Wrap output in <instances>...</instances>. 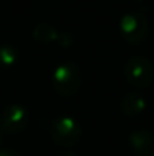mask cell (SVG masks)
<instances>
[{
  "mask_svg": "<svg viewBox=\"0 0 154 156\" xmlns=\"http://www.w3.org/2000/svg\"><path fill=\"white\" fill-rule=\"evenodd\" d=\"M52 85L60 96H74L82 85V71L75 62H63L53 70Z\"/></svg>",
  "mask_w": 154,
  "mask_h": 156,
  "instance_id": "6da1fadb",
  "label": "cell"
},
{
  "mask_svg": "<svg viewBox=\"0 0 154 156\" xmlns=\"http://www.w3.org/2000/svg\"><path fill=\"white\" fill-rule=\"evenodd\" d=\"M52 140L60 147H74L79 143L82 127L74 116L62 115L56 118L51 127Z\"/></svg>",
  "mask_w": 154,
  "mask_h": 156,
  "instance_id": "7a4b0ae2",
  "label": "cell"
},
{
  "mask_svg": "<svg viewBox=\"0 0 154 156\" xmlns=\"http://www.w3.org/2000/svg\"><path fill=\"white\" fill-rule=\"evenodd\" d=\"M124 77L135 88H147L154 78V67L150 59L132 56L124 65Z\"/></svg>",
  "mask_w": 154,
  "mask_h": 156,
  "instance_id": "3957f363",
  "label": "cell"
},
{
  "mask_svg": "<svg viewBox=\"0 0 154 156\" xmlns=\"http://www.w3.org/2000/svg\"><path fill=\"white\" fill-rule=\"evenodd\" d=\"M149 23L143 12H127L120 19V33L128 44L138 45L146 38Z\"/></svg>",
  "mask_w": 154,
  "mask_h": 156,
  "instance_id": "277c9868",
  "label": "cell"
},
{
  "mask_svg": "<svg viewBox=\"0 0 154 156\" xmlns=\"http://www.w3.org/2000/svg\"><path fill=\"white\" fill-rule=\"evenodd\" d=\"M29 125V112L22 104L4 107L0 115V130L7 134H18Z\"/></svg>",
  "mask_w": 154,
  "mask_h": 156,
  "instance_id": "5b68a950",
  "label": "cell"
},
{
  "mask_svg": "<svg viewBox=\"0 0 154 156\" xmlns=\"http://www.w3.org/2000/svg\"><path fill=\"white\" fill-rule=\"evenodd\" d=\"M128 143L134 154L138 156H146L152 154L154 148V136L147 130H135L130 134Z\"/></svg>",
  "mask_w": 154,
  "mask_h": 156,
  "instance_id": "8992f818",
  "label": "cell"
},
{
  "mask_svg": "<svg viewBox=\"0 0 154 156\" xmlns=\"http://www.w3.org/2000/svg\"><path fill=\"white\" fill-rule=\"evenodd\" d=\"M122 111L127 116H135L145 111L146 108V100L136 92H128L123 96L122 103H120Z\"/></svg>",
  "mask_w": 154,
  "mask_h": 156,
  "instance_id": "52a82bcc",
  "label": "cell"
},
{
  "mask_svg": "<svg viewBox=\"0 0 154 156\" xmlns=\"http://www.w3.org/2000/svg\"><path fill=\"white\" fill-rule=\"evenodd\" d=\"M33 37H34V40H37L41 44H51V43H56L57 41L59 32L52 25L41 22L33 30Z\"/></svg>",
  "mask_w": 154,
  "mask_h": 156,
  "instance_id": "ba28073f",
  "label": "cell"
},
{
  "mask_svg": "<svg viewBox=\"0 0 154 156\" xmlns=\"http://www.w3.org/2000/svg\"><path fill=\"white\" fill-rule=\"evenodd\" d=\"M19 55L11 45H0V67H11L16 63Z\"/></svg>",
  "mask_w": 154,
  "mask_h": 156,
  "instance_id": "9c48e42d",
  "label": "cell"
},
{
  "mask_svg": "<svg viewBox=\"0 0 154 156\" xmlns=\"http://www.w3.org/2000/svg\"><path fill=\"white\" fill-rule=\"evenodd\" d=\"M56 43L60 44L62 47H70V45H72L74 38H72V36H71L70 33H67V32L59 33V37H57V41H56Z\"/></svg>",
  "mask_w": 154,
  "mask_h": 156,
  "instance_id": "30bf717a",
  "label": "cell"
},
{
  "mask_svg": "<svg viewBox=\"0 0 154 156\" xmlns=\"http://www.w3.org/2000/svg\"><path fill=\"white\" fill-rule=\"evenodd\" d=\"M0 156H21V155L11 148H0Z\"/></svg>",
  "mask_w": 154,
  "mask_h": 156,
  "instance_id": "8fae6325",
  "label": "cell"
},
{
  "mask_svg": "<svg viewBox=\"0 0 154 156\" xmlns=\"http://www.w3.org/2000/svg\"><path fill=\"white\" fill-rule=\"evenodd\" d=\"M57 156H76L74 152H62V154H59Z\"/></svg>",
  "mask_w": 154,
  "mask_h": 156,
  "instance_id": "7c38bea8",
  "label": "cell"
},
{
  "mask_svg": "<svg viewBox=\"0 0 154 156\" xmlns=\"http://www.w3.org/2000/svg\"><path fill=\"white\" fill-rule=\"evenodd\" d=\"M2 143H3V132L0 130V145H2Z\"/></svg>",
  "mask_w": 154,
  "mask_h": 156,
  "instance_id": "4fadbf2b",
  "label": "cell"
},
{
  "mask_svg": "<svg viewBox=\"0 0 154 156\" xmlns=\"http://www.w3.org/2000/svg\"><path fill=\"white\" fill-rule=\"evenodd\" d=\"M150 156H154V152H153V154H152V155H150Z\"/></svg>",
  "mask_w": 154,
  "mask_h": 156,
  "instance_id": "5bb4252c",
  "label": "cell"
},
{
  "mask_svg": "<svg viewBox=\"0 0 154 156\" xmlns=\"http://www.w3.org/2000/svg\"><path fill=\"white\" fill-rule=\"evenodd\" d=\"M139 2H141V0H139Z\"/></svg>",
  "mask_w": 154,
  "mask_h": 156,
  "instance_id": "9a60e30c",
  "label": "cell"
}]
</instances>
